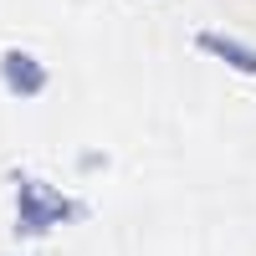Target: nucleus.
<instances>
[{"instance_id":"f257e3e1","label":"nucleus","mask_w":256,"mask_h":256,"mask_svg":"<svg viewBox=\"0 0 256 256\" xmlns=\"http://www.w3.org/2000/svg\"><path fill=\"white\" fill-rule=\"evenodd\" d=\"M20 216H16V236H46L52 226H72V220H88V205L67 200L56 184L46 180H20Z\"/></svg>"},{"instance_id":"f03ea898","label":"nucleus","mask_w":256,"mask_h":256,"mask_svg":"<svg viewBox=\"0 0 256 256\" xmlns=\"http://www.w3.org/2000/svg\"><path fill=\"white\" fill-rule=\"evenodd\" d=\"M0 82H6L10 98H41L46 92V67L31 56V52H0Z\"/></svg>"},{"instance_id":"7ed1b4c3","label":"nucleus","mask_w":256,"mask_h":256,"mask_svg":"<svg viewBox=\"0 0 256 256\" xmlns=\"http://www.w3.org/2000/svg\"><path fill=\"white\" fill-rule=\"evenodd\" d=\"M195 46H200L205 56L226 62V67H236V72L256 77V46H246V41H236V36H220V31H200V36H195Z\"/></svg>"}]
</instances>
